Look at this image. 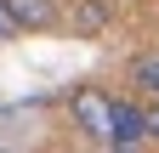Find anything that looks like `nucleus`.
<instances>
[{
  "label": "nucleus",
  "mask_w": 159,
  "mask_h": 153,
  "mask_svg": "<svg viewBox=\"0 0 159 153\" xmlns=\"http://www.w3.org/2000/svg\"><path fill=\"white\" fill-rule=\"evenodd\" d=\"M142 142H148V130H142V102H136V97H108V130H102V147L131 153V147H142Z\"/></svg>",
  "instance_id": "2"
},
{
  "label": "nucleus",
  "mask_w": 159,
  "mask_h": 153,
  "mask_svg": "<svg viewBox=\"0 0 159 153\" xmlns=\"http://www.w3.org/2000/svg\"><path fill=\"white\" fill-rule=\"evenodd\" d=\"M108 97L114 91H102V85H74L68 91V119H74L80 136L97 142V147H102V130H108Z\"/></svg>",
  "instance_id": "1"
},
{
  "label": "nucleus",
  "mask_w": 159,
  "mask_h": 153,
  "mask_svg": "<svg viewBox=\"0 0 159 153\" xmlns=\"http://www.w3.org/2000/svg\"><path fill=\"white\" fill-rule=\"evenodd\" d=\"M17 34H23V28H17V17H11V6L0 0V46H6V40H17Z\"/></svg>",
  "instance_id": "6"
},
{
  "label": "nucleus",
  "mask_w": 159,
  "mask_h": 153,
  "mask_svg": "<svg viewBox=\"0 0 159 153\" xmlns=\"http://www.w3.org/2000/svg\"><path fill=\"white\" fill-rule=\"evenodd\" d=\"M63 23L74 40H102V34L114 28V0H74V6L63 11Z\"/></svg>",
  "instance_id": "3"
},
{
  "label": "nucleus",
  "mask_w": 159,
  "mask_h": 153,
  "mask_svg": "<svg viewBox=\"0 0 159 153\" xmlns=\"http://www.w3.org/2000/svg\"><path fill=\"white\" fill-rule=\"evenodd\" d=\"M23 34H51L63 28V0H6Z\"/></svg>",
  "instance_id": "4"
},
{
  "label": "nucleus",
  "mask_w": 159,
  "mask_h": 153,
  "mask_svg": "<svg viewBox=\"0 0 159 153\" xmlns=\"http://www.w3.org/2000/svg\"><path fill=\"white\" fill-rule=\"evenodd\" d=\"M142 130H148V142H159V102L142 108Z\"/></svg>",
  "instance_id": "7"
},
{
  "label": "nucleus",
  "mask_w": 159,
  "mask_h": 153,
  "mask_svg": "<svg viewBox=\"0 0 159 153\" xmlns=\"http://www.w3.org/2000/svg\"><path fill=\"white\" fill-rule=\"evenodd\" d=\"M131 85L142 91V97H153V102H159V51H142V57L131 63Z\"/></svg>",
  "instance_id": "5"
}]
</instances>
